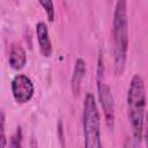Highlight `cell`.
Instances as JSON below:
<instances>
[{
	"label": "cell",
	"mask_w": 148,
	"mask_h": 148,
	"mask_svg": "<svg viewBox=\"0 0 148 148\" xmlns=\"http://www.w3.org/2000/svg\"><path fill=\"white\" fill-rule=\"evenodd\" d=\"M5 112L1 111V148H7L8 146V141L6 138V133H5Z\"/></svg>",
	"instance_id": "obj_11"
},
{
	"label": "cell",
	"mask_w": 148,
	"mask_h": 148,
	"mask_svg": "<svg viewBox=\"0 0 148 148\" xmlns=\"http://www.w3.org/2000/svg\"><path fill=\"white\" fill-rule=\"evenodd\" d=\"M39 5L44 8L45 13H46V16H47V20L50 22H53L54 21V17H56V9H54V5L52 1L50 0H40L39 1Z\"/></svg>",
	"instance_id": "obj_10"
},
{
	"label": "cell",
	"mask_w": 148,
	"mask_h": 148,
	"mask_svg": "<svg viewBox=\"0 0 148 148\" xmlns=\"http://www.w3.org/2000/svg\"><path fill=\"white\" fill-rule=\"evenodd\" d=\"M123 148H135V143H134L130 138H127V139L125 140L124 145H123Z\"/></svg>",
	"instance_id": "obj_13"
},
{
	"label": "cell",
	"mask_w": 148,
	"mask_h": 148,
	"mask_svg": "<svg viewBox=\"0 0 148 148\" xmlns=\"http://www.w3.org/2000/svg\"><path fill=\"white\" fill-rule=\"evenodd\" d=\"M27 61H28V58H27V52L24 47L18 43L12 44L9 49V54H8L9 66L15 71H21L27 65Z\"/></svg>",
	"instance_id": "obj_7"
},
{
	"label": "cell",
	"mask_w": 148,
	"mask_h": 148,
	"mask_svg": "<svg viewBox=\"0 0 148 148\" xmlns=\"http://www.w3.org/2000/svg\"><path fill=\"white\" fill-rule=\"evenodd\" d=\"M143 139H145V146H146V148H148V112H146V118H145Z\"/></svg>",
	"instance_id": "obj_12"
},
{
	"label": "cell",
	"mask_w": 148,
	"mask_h": 148,
	"mask_svg": "<svg viewBox=\"0 0 148 148\" xmlns=\"http://www.w3.org/2000/svg\"><path fill=\"white\" fill-rule=\"evenodd\" d=\"M36 36H37V43L39 47V52L44 58H50L53 52L52 42L50 38L49 28L45 22L38 21L36 23Z\"/></svg>",
	"instance_id": "obj_6"
},
{
	"label": "cell",
	"mask_w": 148,
	"mask_h": 148,
	"mask_svg": "<svg viewBox=\"0 0 148 148\" xmlns=\"http://www.w3.org/2000/svg\"><path fill=\"white\" fill-rule=\"evenodd\" d=\"M82 130H83V148H103L101 135V114L91 92L84 96L82 108Z\"/></svg>",
	"instance_id": "obj_3"
},
{
	"label": "cell",
	"mask_w": 148,
	"mask_h": 148,
	"mask_svg": "<svg viewBox=\"0 0 148 148\" xmlns=\"http://www.w3.org/2000/svg\"><path fill=\"white\" fill-rule=\"evenodd\" d=\"M10 90L14 101L17 104H25L31 101L35 94L32 80L25 74H17L10 82Z\"/></svg>",
	"instance_id": "obj_5"
},
{
	"label": "cell",
	"mask_w": 148,
	"mask_h": 148,
	"mask_svg": "<svg viewBox=\"0 0 148 148\" xmlns=\"http://www.w3.org/2000/svg\"><path fill=\"white\" fill-rule=\"evenodd\" d=\"M86 71H87V66H86L84 59L77 58L75 60L72 77H71V89H72L73 95H75V96L79 95V92L81 90V84H82V80L86 75Z\"/></svg>",
	"instance_id": "obj_8"
},
{
	"label": "cell",
	"mask_w": 148,
	"mask_h": 148,
	"mask_svg": "<svg viewBox=\"0 0 148 148\" xmlns=\"http://www.w3.org/2000/svg\"><path fill=\"white\" fill-rule=\"evenodd\" d=\"M111 36H112L113 71L116 75L121 76L126 67L127 54H128V38H130L127 2L125 0H118L114 5Z\"/></svg>",
	"instance_id": "obj_1"
},
{
	"label": "cell",
	"mask_w": 148,
	"mask_h": 148,
	"mask_svg": "<svg viewBox=\"0 0 148 148\" xmlns=\"http://www.w3.org/2000/svg\"><path fill=\"white\" fill-rule=\"evenodd\" d=\"M96 87L98 99L103 110L105 125L110 131H113L114 123H116V106H114V98L111 91L110 86L105 81L104 76V60L103 54H98L97 59V72H96Z\"/></svg>",
	"instance_id": "obj_4"
},
{
	"label": "cell",
	"mask_w": 148,
	"mask_h": 148,
	"mask_svg": "<svg viewBox=\"0 0 148 148\" xmlns=\"http://www.w3.org/2000/svg\"><path fill=\"white\" fill-rule=\"evenodd\" d=\"M23 146V131L21 126H17L15 132L10 135L8 140L7 148H22Z\"/></svg>",
	"instance_id": "obj_9"
},
{
	"label": "cell",
	"mask_w": 148,
	"mask_h": 148,
	"mask_svg": "<svg viewBox=\"0 0 148 148\" xmlns=\"http://www.w3.org/2000/svg\"><path fill=\"white\" fill-rule=\"evenodd\" d=\"M146 86L143 77L140 74H134L130 81L127 95H126V106H127V118L132 132L133 142L135 145L140 143L143 139L145 130V118H146Z\"/></svg>",
	"instance_id": "obj_2"
}]
</instances>
